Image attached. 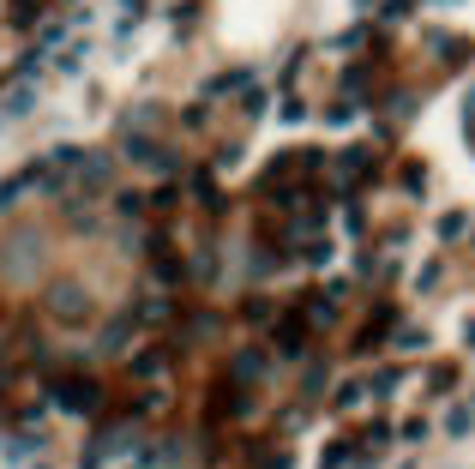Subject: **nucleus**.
Listing matches in <instances>:
<instances>
[{"mask_svg": "<svg viewBox=\"0 0 475 469\" xmlns=\"http://www.w3.org/2000/svg\"><path fill=\"white\" fill-rule=\"evenodd\" d=\"M55 403H60V410H72V415H90V410H97V385H90V379H60L55 385Z\"/></svg>", "mask_w": 475, "mask_h": 469, "instance_id": "1", "label": "nucleus"}, {"mask_svg": "<svg viewBox=\"0 0 475 469\" xmlns=\"http://www.w3.org/2000/svg\"><path fill=\"white\" fill-rule=\"evenodd\" d=\"M48 307H55L60 319H85V295H79V289H55V295H48Z\"/></svg>", "mask_w": 475, "mask_h": 469, "instance_id": "2", "label": "nucleus"}, {"mask_svg": "<svg viewBox=\"0 0 475 469\" xmlns=\"http://www.w3.org/2000/svg\"><path fill=\"white\" fill-rule=\"evenodd\" d=\"M18 193H25V181H0V211H13Z\"/></svg>", "mask_w": 475, "mask_h": 469, "instance_id": "3", "label": "nucleus"}]
</instances>
